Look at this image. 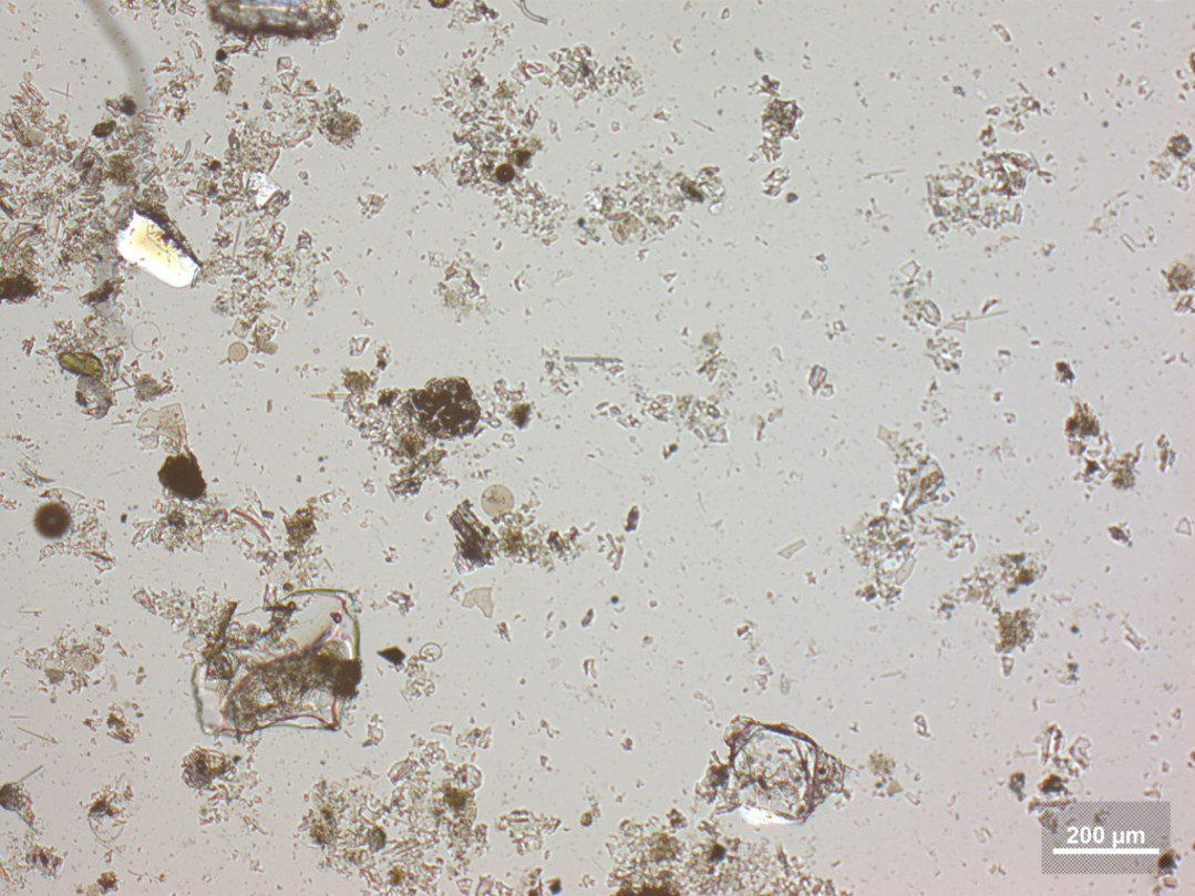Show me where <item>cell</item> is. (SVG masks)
<instances>
[{
	"instance_id": "3",
	"label": "cell",
	"mask_w": 1195,
	"mask_h": 896,
	"mask_svg": "<svg viewBox=\"0 0 1195 896\" xmlns=\"http://www.w3.org/2000/svg\"><path fill=\"white\" fill-rule=\"evenodd\" d=\"M70 515L66 509L59 505L41 507L35 516L38 533L48 539L60 538L70 528Z\"/></svg>"
},
{
	"instance_id": "2",
	"label": "cell",
	"mask_w": 1195,
	"mask_h": 896,
	"mask_svg": "<svg viewBox=\"0 0 1195 896\" xmlns=\"http://www.w3.org/2000/svg\"><path fill=\"white\" fill-rule=\"evenodd\" d=\"M159 480L173 495L183 500H197L206 491V483L197 462L186 455L168 457Z\"/></svg>"
},
{
	"instance_id": "1",
	"label": "cell",
	"mask_w": 1195,
	"mask_h": 896,
	"mask_svg": "<svg viewBox=\"0 0 1195 896\" xmlns=\"http://www.w3.org/2000/svg\"><path fill=\"white\" fill-rule=\"evenodd\" d=\"M419 424L441 440L462 439L481 420V408L465 380L447 379L418 391L411 400Z\"/></svg>"
}]
</instances>
